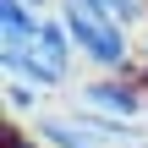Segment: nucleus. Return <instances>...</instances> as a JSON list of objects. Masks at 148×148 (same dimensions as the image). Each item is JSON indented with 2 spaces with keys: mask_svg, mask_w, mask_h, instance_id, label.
Returning <instances> with one entry per match:
<instances>
[{
  "mask_svg": "<svg viewBox=\"0 0 148 148\" xmlns=\"http://www.w3.org/2000/svg\"><path fill=\"white\" fill-rule=\"evenodd\" d=\"M5 148H44V143H38L33 132H22V126H11V132H5Z\"/></svg>",
  "mask_w": 148,
  "mask_h": 148,
  "instance_id": "nucleus-9",
  "label": "nucleus"
},
{
  "mask_svg": "<svg viewBox=\"0 0 148 148\" xmlns=\"http://www.w3.org/2000/svg\"><path fill=\"white\" fill-rule=\"evenodd\" d=\"M22 5H33L38 16H49V11H60V0H22Z\"/></svg>",
  "mask_w": 148,
  "mask_h": 148,
  "instance_id": "nucleus-10",
  "label": "nucleus"
},
{
  "mask_svg": "<svg viewBox=\"0 0 148 148\" xmlns=\"http://www.w3.org/2000/svg\"><path fill=\"white\" fill-rule=\"evenodd\" d=\"M60 22L71 27V44H77V55L93 66V77H132V71H137V44H132V33H126L115 16H104L99 5H88V0H60Z\"/></svg>",
  "mask_w": 148,
  "mask_h": 148,
  "instance_id": "nucleus-1",
  "label": "nucleus"
},
{
  "mask_svg": "<svg viewBox=\"0 0 148 148\" xmlns=\"http://www.w3.org/2000/svg\"><path fill=\"white\" fill-rule=\"evenodd\" d=\"M88 5H99L104 16H115V22H121L126 33H132V27H143V22H148V0H88Z\"/></svg>",
  "mask_w": 148,
  "mask_h": 148,
  "instance_id": "nucleus-8",
  "label": "nucleus"
},
{
  "mask_svg": "<svg viewBox=\"0 0 148 148\" xmlns=\"http://www.w3.org/2000/svg\"><path fill=\"white\" fill-rule=\"evenodd\" d=\"M44 27V16L22 0H0V44H33Z\"/></svg>",
  "mask_w": 148,
  "mask_h": 148,
  "instance_id": "nucleus-5",
  "label": "nucleus"
},
{
  "mask_svg": "<svg viewBox=\"0 0 148 148\" xmlns=\"http://www.w3.org/2000/svg\"><path fill=\"white\" fill-rule=\"evenodd\" d=\"M38 49H44L55 66H66V71H71V60H77V44H71V27L60 22V11H49V16H44V27H38Z\"/></svg>",
  "mask_w": 148,
  "mask_h": 148,
  "instance_id": "nucleus-6",
  "label": "nucleus"
},
{
  "mask_svg": "<svg viewBox=\"0 0 148 148\" xmlns=\"http://www.w3.org/2000/svg\"><path fill=\"white\" fill-rule=\"evenodd\" d=\"M5 110H11V115H44V88L5 77Z\"/></svg>",
  "mask_w": 148,
  "mask_h": 148,
  "instance_id": "nucleus-7",
  "label": "nucleus"
},
{
  "mask_svg": "<svg viewBox=\"0 0 148 148\" xmlns=\"http://www.w3.org/2000/svg\"><path fill=\"white\" fill-rule=\"evenodd\" d=\"M0 66H5V77H16V82H33V88H60L71 71L66 66H55L44 49H38V38L33 44H0Z\"/></svg>",
  "mask_w": 148,
  "mask_h": 148,
  "instance_id": "nucleus-3",
  "label": "nucleus"
},
{
  "mask_svg": "<svg viewBox=\"0 0 148 148\" xmlns=\"http://www.w3.org/2000/svg\"><path fill=\"white\" fill-rule=\"evenodd\" d=\"M33 137H38L44 148H110L77 110H71V115H49V110L33 115Z\"/></svg>",
  "mask_w": 148,
  "mask_h": 148,
  "instance_id": "nucleus-4",
  "label": "nucleus"
},
{
  "mask_svg": "<svg viewBox=\"0 0 148 148\" xmlns=\"http://www.w3.org/2000/svg\"><path fill=\"white\" fill-rule=\"evenodd\" d=\"M77 115L137 126V121H148V88L137 77H88L77 88Z\"/></svg>",
  "mask_w": 148,
  "mask_h": 148,
  "instance_id": "nucleus-2",
  "label": "nucleus"
}]
</instances>
